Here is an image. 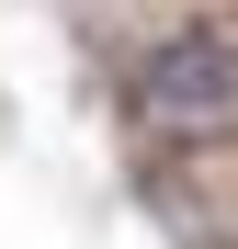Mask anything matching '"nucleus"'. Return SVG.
<instances>
[{
	"mask_svg": "<svg viewBox=\"0 0 238 249\" xmlns=\"http://www.w3.org/2000/svg\"><path fill=\"white\" fill-rule=\"evenodd\" d=\"M125 102H136V124L159 147H216V136H238V34L227 23H159L147 46H136V68H125Z\"/></svg>",
	"mask_w": 238,
	"mask_h": 249,
	"instance_id": "1",
	"label": "nucleus"
}]
</instances>
